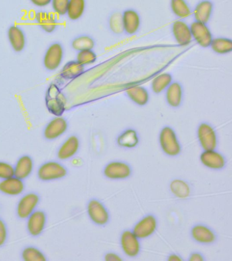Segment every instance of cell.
<instances>
[{
	"instance_id": "26",
	"label": "cell",
	"mask_w": 232,
	"mask_h": 261,
	"mask_svg": "<svg viewBox=\"0 0 232 261\" xmlns=\"http://www.w3.org/2000/svg\"><path fill=\"white\" fill-rule=\"evenodd\" d=\"M182 86L178 83H172L167 87L166 101L172 108H178L183 101Z\"/></svg>"
},
{
	"instance_id": "4",
	"label": "cell",
	"mask_w": 232,
	"mask_h": 261,
	"mask_svg": "<svg viewBox=\"0 0 232 261\" xmlns=\"http://www.w3.org/2000/svg\"><path fill=\"white\" fill-rule=\"evenodd\" d=\"M41 196L36 191H29L23 194L16 205V216L19 220H25L35 210L38 209Z\"/></svg>"
},
{
	"instance_id": "14",
	"label": "cell",
	"mask_w": 232,
	"mask_h": 261,
	"mask_svg": "<svg viewBox=\"0 0 232 261\" xmlns=\"http://www.w3.org/2000/svg\"><path fill=\"white\" fill-rule=\"evenodd\" d=\"M201 164L214 171H221L227 165V159L223 154L216 150H203L199 156Z\"/></svg>"
},
{
	"instance_id": "2",
	"label": "cell",
	"mask_w": 232,
	"mask_h": 261,
	"mask_svg": "<svg viewBox=\"0 0 232 261\" xmlns=\"http://www.w3.org/2000/svg\"><path fill=\"white\" fill-rule=\"evenodd\" d=\"M159 142L163 152L168 156L176 157L182 152V145L176 132L170 126H164L161 130Z\"/></svg>"
},
{
	"instance_id": "43",
	"label": "cell",
	"mask_w": 232,
	"mask_h": 261,
	"mask_svg": "<svg viewBox=\"0 0 232 261\" xmlns=\"http://www.w3.org/2000/svg\"><path fill=\"white\" fill-rule=\"evenodd\" d=\"M167 260L168 261H183L184 260V259L181 255L176 254V253H172L168 255Z\"/></svg>"
},
{
	"instance_id": "38",
	"label": "cell",
	"mask_w": 232,
	"mask_h": 261,
	"mask_svg": "<svg viewBox=\"0 0 232 261\" xmlns=\"http://www.w3.org/2000/svg\"><path fill=\"white\" fill-rule=\"evenodd\" d=\"M14 176V165L6 161H0V179Z\"/></svg>"
},
{
	"instance_id": "19",
	"label": "cell",
	"mask_w": 232,
	"mask_h": 261,
	"mask_svg": "<svg viewBox=\"0 0 232 261\" xmlns=\"http://www.w3.org/2000/svg\"><path fill=\"white\" fill-rule=\"evenodd\" d=\"M172 33L175 40L181 46H187L192 40L190 27L182 20H176L173 23Z\"/></svg>"
},
{
	"instance_id": "9",
	"label": "cell",
	"mask_w": 232,
	"mask_h": 261,
	"mask_svg": "<svg viewBox=\"0 0 232 261\" xmlns=\"http://www.w3.org/2000/svg\"><path fill=\"white\" fill-rule=\"evenodd\" d=\"M158 227V220L153 214H148L138 220L133 228L132 232L140 240H145L151 237Z\"/></svg>"
},
{
	"instance_id": "25",
	"label": "cell",
	"mask_w": 232,
	"mask_h": 261,
	"mask_svg": "<svg viewBox=\"0 0 232 261\" xmlns=\"http://www.w3.org/2000/svg\"><path fill=\"white\" fill-rule=\"evenodd\" d=\"M170 190L172 195L178 199H186L191 196V186L185 179H173L170 184Z\"/></svg>"
},
{
	"instance_id": "29",
	"label": "cell",
	"mask_w": 232,
	"mask_h": 261,
	"mask_svg": "<svg viewBox=\"0 0 232 261\" xmlns=\"http://www.w3.org/2000/svg\"><path fill=\"white\" fill-rule=\"evenodd\" d=\"M128 97L140 106H145L149 100L147 90L142 87H132L126 91Z\"/></svg>"
},
{
	"instance_id": "23",
	"label": "cell",
	"mask_w": 232,
	"mask_h": 261,
	"mask_svg": "<svg viewBox=\"0 0 232 261\" xmlns=\"http://www.w3.org/2000/svg\"><path fill=\"white\" fill-rule=\"evenodd\" d=\"M36 21L40 28L46 33H52L58 27V22L56 16L50 12L40 11L35 15Z\"/></svg>"
},
{
	"instance_id": "41",
	"label": "cell",
	"mask_w": 232,
	"mask_h": 261,
	"mask_svg": "<svg viewBox=\"0 0 232 261\" xmlns=\"http://www.w3.org/2000/svg\"><path fill=\"white\" fill-rule=\"evenodd\" d=\"M205 258L202 253L197 252H191L188 258L189 261H203Z\"/></svg>"
},
{
	"instance_id": "35",
	"label": "cell",
	"mask_w": 232,
	"mask_h": 261,
	"mask_svg": "<svg viewBox=\"0 0 232 261\" xmlns=\"http://www.w3.org/2000/svg\"><path fill=\"white\" fill-rule=\"evenodd\" d=\"M110 28L116 34H121L124 32L123 18L120 12H115L112 14L109 20Z\"/></svg>"
},
{
	"instance_id": "10",
	"label": "cell",
	"mask_w": 232,
	"mask_h": 261,
	"mask_svg": "<svg viewBox=\"0 0 232 261\" xmlns=\"http://www.w3.org/2000/svg\"><path fill=\"white\" fill-rule=\"evenodd\" d=\"M197 136L199 145L203 150H216L219 144L217 132L213 126L202 122L198 126Z\"/></svg>"
},
{
	"instance_id": "13",
	"label": "cell",
	"mask_w": 232,
	"mask_h": 261,
	"mask_svg": "<svg viewBox=\"0 0 232 261\" xmlns=\"http://www.w3.org/2000/svg\"><path fill=\"white\" fill-rule=\"evenodd\" d=\"M190 234L194 242L201 245L215 244L218 238L215 230L203 223L194 224L191 228Z\"/></svg>"
},
{
	"instance_id": "28",
	"label": "cell",
	"mask_w": 232,
	"mask_h": 261,
	"mask_svg": "<svg viewBox=\"0 0 232 261\" xmlns=\"http://www.w3.org/2000/svg\"><path fill=\"white\" fill-rule=\"evenodd\" d=\"M85 70V66L77 61H69L63 67L60 72V76L66 80L76 79L82 74Z\"/></svg>"
},
{
	"instance_id": "37",
	"label": "cell",
	"mask_w": 232,
	"mask_h": 261,
	"mask_svg": "<svg viewBox=\"0 0 232 261\" xmlns=\"http://www.w3.org/2000/svg\"><path fill=\"white\" fill-rule=\"evenodd\" d=\"M69 1L70 0H51L54 11L59 16H64L67 14Z\"/></svg>"
},
{
	"instance_id": "17",
	"label": "cell",
	"mask_w": 232,
	"mask_h": 261,
	"mask_svg": "<svg viewBox=\"0 0 232 261\" xmlns=\"http://www.w3.org/2000/svg\"><path fill=\"white\" fill-rule=\"evenodd\" d=\"M190 30L192 38H194L199 46L203 48L211 46L213 38L207 24L195 20L191 24Z\"/></svg>"
},
{
	"instance_id": "39",
	"label": "cell",
	"mask_w": 232,
	"mask_h": 261,
	"mask_svg": "<svg viewBox=\"0 0 232 261\" xmlns=\"http://www.w3.org/2000/svg\"><path fill=\"white\" fill-rule=\"evenodd\" d=\"M9 238V227L7 222L0 217V248H3L7 245Z\"/></svg>"
},
{
	"instance_id": "8",
	"label": "cell",
	"mask_w": 232,
	"mask_h": 261,
	"mask_svg": "<svg viewBox=\"0 0 232 261\" xmlns=\"http://www.w3.org/2000/svg\"><path fill=\"white\" fill-rule=\"evenodd\" d=\"M120 246L124 254L129 258H136L141 253L140 240L132 230L125 229L122 231L120 236Z\"/></svg>"
},
{
	"instance_id": "3",
	"label": "cell",
	"mask_w": 232,
	"mask_h": 261,
	"mask_svg": "<svg viewBox=\"0 0 232 261\" xmlns=\"http://www.w3.org/2000/svg\"><path fill=\"white\" fill-rule=\"evenodd\" d=\"M48 111L56 116H62L66 110V96L56 84H51L48 88L45 96Z\"/></svg>"
},
{
	"instance_id": "44",
	"label": "cell",
	"mask_w": 232,
	"mask_h": 261,
	"mask_svg": "<svg viewBox=\"0 0 232 261\" xmlns=\"http://www.w3.org/2000/svg\"><path fill=\"white\" fill-rule=\"evenodd\" d=\"M2 211H3V207H2L1 204H0V214H1Z\"/></svg>"
},
{
	"instance_id": "12",
	"label": "cell",
	"mask_w": 232,
	"mask_h": 261,
	"mask_svg": "<svg viewBox=\"0 0 232 261\" xmlns=\"http://www.w3.org/2000/svg\"><path fill=\"white\" fill-rule=\"evenodd\" d=\"M68 122L62 116H56L46 124L43 130V138L46 141L58 140L68 129Z\"/></svg>"
},
{
	"instance_id": "31",
	"label": "cell",
	"mask_w": 232,
	"mask_h": 261,
	"mask_svg": "<svg viewBox=\"0 0 232 261\" xmlns=\"http://www.w3.org/2000/svg\"><path fill=\"white\" fill-rule=\"evenodd\" d=\"M211 48L217 54L224 55L231 52L232 41L230 39L217 38L213 39L211 44Z\"/></svg>"
},
{
	"instance_id": "40",
	"label": "cell",
	"mask_w": 232,
	"mask_h": 261,
	"mask_svg": "<svg viewBox=\"0 0 232 261\" xmlns=\"http://www.w3.org/2000/svg\"><path fill=\"white\" fill-rule=\"evenodd\" d=\"M105 260L106 261H122L123 260V258L117 253L109 252L105 254Z\"/></svg>"
},
{
	"instance_id": "18",
	"label": "cell",
	"mask_w": 232,
	"mask_h": 261,
	"mask_svg": "<svg viewBox=\"0 0 232 261\" xmlns=\"http://www.w3.org/2000/svg\"><path fill=\"white\" fill-rule=\"evenodd\" d=\"M34 170V159L29 154L21 155L14 165V175L24 181L31 176Z\"/></svg>"
},
{
	"instance_id": "5",
	"label": "cell",
	"mask_w": 232,
	"mask_h": 261,
	"mask_svg": "<svg viewBox=\"0 0 232 261\" xmlns=\"http://www.w3.org/2000/svg\"><path fill=\"white\" fill-rule=\"evenodd\" d=\"M87 213L89 220L97 226L107 225L111 220V215L107 206L96 198H92L87 202Z\"/></svg>"
},
{
	"instance_id": "6",
	"label": "cell",
	"mask_w": 232,
	"mask_h": 261,
	"mask_svg": "<svg viewBox=\"0 0 232 261\" xmlns=\"http://www.w3.org/2000/svg\"><path fill=\"white\" fill-rule=\"evenodd\" d=\"M103 175L112 180L130 178L133 173L132 165L125 161H113L108 163L103 169Z\"/></svg>"
},
{
	"instance_id": "7",
	"label": "cell",
	"mask_w": 232,
	"mask_h": 261,
	"mask_svg": "<svg viewBox=\"0 0 232 261\" xmlns=\"http://www.w3.org/2000/svg\"><path fill=\"white\" fill-rule=\"evenodd\" d=\"M26 220V230L33 238L41 236L47 225L48 216L43 210H35Z\"/></svg>"
},
{
	"instance_id": "16",
	"label": "cell",
	"mask_w": 232,
	"mask_h": 261,
	"mask_svg": "<svg viewBox=\"0 0 232 261\" xmlns=\"http://www.w3.org/2000/svg\"><path fill=\"white\" fill-rule=\"evenodd\" d=\"M25 181L15 175L0 180V193L9 197L21 195L25 191Z\"/></svg>"
},
{
	"instance_id": "15",
	"label": "cell",
	"mask_w": 232,
	"mask_h": 261,
	"mask_svg": "<svg viewBox=\"0 0 232 261\" xmlns=\"http://www.w3.org/2000/svg\"><path fill=\"white\" fill-rule=\"evenodd\" d=\"M64 58V48L60 43H54L44 55L43 63L46 69L54 71L60 66Z\"/></svg>"
},
{
	"instance_id": "11",
	"label": "cell",
	"mask_w": 232,
	"mask_h": 261,
	"mask_svg": "<svg viewBox=\"0 0 232 261\" xmlns=\"http://www.w3.org/2000/svg\"><path fill=\"white\" fill-rule=\"evenodd\" d=\"M81 149V140L76 135H71L62 143L56 151V157L60 161L71 160L76 156Z\"/></svg>"
},
{
	"instance_id": "21",
	"label": "cell",
	"mask_w": 232,
	"mask_h": 261,
	"mask_svg": "<svg viewBox=\"0 0 232 261\" xmlns=\"http://www.w3.org/2000/svg\"><path fill=\"white\" fill-rule=\"evenodd\" d=\"M124 31L128 34H134L139 30L140 17L134 10H127L122 14Z\"/></svg>"
},
{
	"instance_id": "34",
	"label": "cell",
	"mask_w": 232,
	"mask_h": 261,
	"mask_svg": "<svg viewBox=\"0 0 232 261\" xmlns=\"http://www.w3.org/2000/svg\"><path fill=\"white\" fill-rule=\"evenodd\" d=\"M94 46V40L88 36H79L75 38L72 42V48L78 51L92 50Z\"/></svg>"
},
{
	"instance_id": "1",
	"label": "cell",
	"mask_w": 232,
	"mask_h": 261,
	"mask_svg": "<svg viewBox=\"0 0 232 261\" xmlns=\"http://www.w3.org/2000/svg\"><path fill=\"white\" fill-rule=\"evenodd\" d=\"M69 174L68 167L60 161H48L42 163L37 169L36 176L42 182L61 180Z\"/></svg>"
},
{
	"instance_id": "36",
	"label": "cell",
	"mask_w": 232,
	"mask_h": 261,
	"mask_svg": "<svg viewBox=\"0 0 232 261\" xmlns=\"http://www.w3.org/2000/svg\"><path fill=\"white\" fill-rule=\"evenodd\" d=\"M97 60V55L92 50L79 51L76 57V61L83 66L92 64Z\"/></svg>"
},
{
	"instance_id": "27",
	"label": "cell",
	"mask_w": 232,
	"mask_h": 261,
	"mask_svg": "<svg viewBox=\"0 0 232 261\" xmlns=\"http://www.w3.org/2000/svg\"><path fill=\"white\" fill-rule=\"evenodd\" d=\"M20 257L23 261H48V259L43 251L35 246L28 245L23 247L20 253Z\"/></svg>"
},
{
	"instance_id": "24",
	"label": "cell",
	"mask_w": 232,
	"mask_h": 261,
	"mask_svg": "<svg viewBox=\"0 0 232 261\" xmlns=\"http://www.w3.org/2000/svg\"><path fill=\"white\" fill-rule=\"evenodd\" d=\"M213 4L209 0H203L195 6L193 15L196 21L207 24L213 13Z\"/></svg>"
},
{
	"instance_id": "42",
	"label": "cell",
	"mask_w": 232,
	"mask_h": 261,
	"mask_svg": "<svg viewBox=\"0 0 232 261\" xmlns=\"http://www.w3.org/2000/svg\"><path fill=\"white\" fill-rule=\"evenodd\" d=\"M30 1L38 7H45L51 3V0H30Z\"/></svg>"
},
{
	"instance_id": "30",
	"label": "cell",
	"mask_w": 232,
	"mask_h": 261,
	"mask_svg": "<svg viewBox=\"0 0 232 261\" xmlns=\"http://www.w3.org/2000/svg\"><path fill=\"white\" fill-rule=\"evenodd\" d=\"M85 6V0H70L67 10V15L71 20H78L84 14Z\"/></svg>"
},
{
	"instance_id": "20",
	"label": "cell",
	"mask_w": 232,
	"mask_h": 261,
	"mask_svg": "<svg viewBox=\"0 0 232 261\" xmlns=\"http://www.w3.org/2000/svg\"><path fill=\"white\" fill-rule=\"evenodd\" d=\"M8 37H9L10 44L15 52H21L25 48L26 44L25 34L19 26L10 27L8 31Z\"/></svg>"
},
{
	"instance_id": "22",
	"label": "cell",
	"mask_w": 232,
	"mask_h": 261,
	"mask_svg": "<svg viewBox=\"0 0 232 261\" xmlns=\"http://www.w3.org/2000/svg\"><path fill=\"white\" fill-rule=\"evenodd\" d=\"M140 138L137 132L133 128H127L118 136L117 144L120 148L132 149L139 144Z\"/></svg>"
},
{
	"instance_id": "33",
	"label": "cell",
	"mask_w": 232,
	"mask_h": 261,
	"mask_svg": "<svg viewBox=\"0 0 232 261\" xmlns=\"http://www.w3.org/2000/svg\"><path fill=\"white\" fill-rule=\"evenodd\" d=\"M172 82V77L170 73H162L152 81L151 85L152 91L157 94L162 93L164 90L167 89Z\"/></svg>"
},
{
	"instance_id": "32",
	"label": "cell",
	"mask_w": 232,
	"mask_h": 261,
	"mask_svg": "<svg viewBox=\"0 0 232 261\" xmlns=\"http://www.w3.org/2000/svg\"><path fill=\"white\" fill-rule=\"evenodd\" d=\"M171 9L179 18H185L191 15V8L185 0H171Z\"/></svg>"
}]
</instances>
